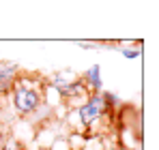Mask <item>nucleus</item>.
<instances>
[{
	"label": "nucleus",
	"mask_w": 159,
	"mask_h": 150,
	"mask_svg": "<svg viewBox=\"0 0 159 150\" xmlns=\"http://www.w3.org/2000/svg\"><path fill=\"white\" fill-rule=\"evenodd\" d=\"M11 107L15 109V114L30 120V116H34L43 107V86H41V82L30 79V77L20 73L13 90H11Z\"/></svg>",
	"instance_id": "nucleus-1"
},
{
	"label": "nucleus",
	"mask_w": 159,
	"mask_h": 150,
	"mask_svg": "<svg viewBox=\"0 0 159 150\" xmlns=\"http://www.w3.org/2000/svg\"><path fill=\"white\" fill-rule=\"evenodd\" d=\"M106 116H107V109H106V105H103V101H101V97H99V95H90V97L75 109L80 133H82V131H93Z\"/></svg>",
	"instance_id": "nucleus-2"
},
{
	"label": "nucleus",
	"mask_w": 159,
	"mask_h": 150,
	"mask_svg": "<svg viewBox=\"0 0 159 150\" xmlns=\"http://www.w3.org/2000/svg\"><path fill=\"white\" fill-rule=\"evenodd\" d=\"M56 92L60 95V101H62V103H67L69 109H78L80 105L90 97V92H88V88L84 86V82L80 79V75L75 79L67 82V84H65L60 90H56Z\"/></svg>",
	"instance_id": "nucleus-3"
},
{
	"label": "nucleus",
	"mask_w": 159,
	"mask_h": 150,
	"mask_svg": "<svg viewBox=\"0 0 159 150\" xmlns=\"http://www.w3.org/2000/svg\"><path fill=\"white\" fill-rule=\"evenodd\" d=\"M17 77H20V67L15 62L0 60V95H11Z\"/></svg>",
	"instance_id": "nucleus-4"
},
{
	"label": "nucleus",
	"mask_w": 159,
	"mask_h": 150,
	"mask_svg": "<svg viewBox=\"0 0 159 150\" xmlns=\"http://www.w3.org/2000/svg\"><path fill=\"white\" fill-rule=\"evenodd\" d=\"M80 79L84 82V86L88 88L90 95H99V92L103 90V77H101V67H99V64L88 67L84 73L80 75Z\"/></svg>",
	"instance_id": "nucleus-5"
},
{
	"label": "nucleus",
	"mask_w": 159,
	"mask_h": 150,
	"mask_svg": "<svg viewBox=\"0 0 159 150\" xmlns=\"http://www.w3.org/2000/svg\"><path fill=\"white\" fill-rule=\"evenodd\" d=\"M116 50H118V54L123 56V58H127V60H135V58H140L142 56V43L138 41L135 45L133 43H129V45H116Z\"/></svg>",
	"instance_id": "nucleus-6"
},
{
	"label": "nucleus",
	"mask_w": 159,
	"mask_h": 150,
	"mask_svg": "<svg viewBox=\"0 0 159 150\" xmlns=\"http://www.w3.org/2000/svg\"><path fill=\"white\" fill-rule=\"evenodd\" d=\"M0 150H22V144H20V139H17V137H9Z\"/></svg>",
	"instance_id": "nucleus-7"
},
{
	"label": "nucleus",
	"mask_w": 159,
	"mask_h": 150,
	"mask_svg": "<svg viewBox=\"0 0 159 150\" xmlns=\"http://www.w3.org/2000/svg\"><path fill=\"white\" fill-rule=\"evenodd\" d=\"M78 45L82 50H97V47H99L97 41H78Z\"/></svg>",
	"instance_id": "nucleus-8"
}]
</instances>
